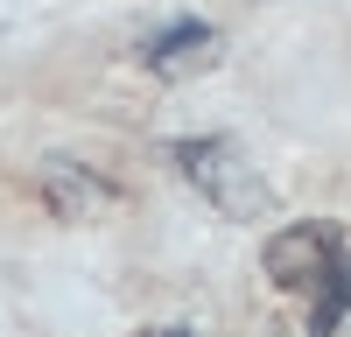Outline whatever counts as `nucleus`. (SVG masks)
<instances>
[{
    "label": "nucleus",
    "mask_w": 351,
    "mask_h": 337,
    "mask_svg": "<svg viewBox=\"0 0 351 337\" xmlns=\"http://www.w3.org/2000/svg\"><path fill=\"white\" fill-rule=\"evenodd\" d=\"M134 337H197V330H183V323H155V330H134Z\"/></svg>",
    "instance_id": "nucleus-5"
},
{
    "label": "nucleus",
    "mask_w": 351,
    "mask_h": 337,
    "mask_svg": "<svg viewBox=\"0 0 351 337\" xmlns=\"http://www.w3.org/2000/svg\"><path fill=\"white\" fill-rule=\"evenodd\" d=\"M148 56V71L155 77H190V71H211V56H218V28L211 21H176V28H162V36L141 49Z\"/></svg>",
    "instance_id": "nucleus-4"
},
{
    "label": "nucleus",
    "mask_w": 351,
    "mask_h": 337,
    "mask_svg": "<svg viewBox=\"0 0 351 337\" xmlns=\"http://www.w3.org/2000/svg\"><path fill=\"white\" fill-rule=\"evenodd\" d=\"M43 204H49L56 218L84 225V218L112 211V183H106V176H92L84 162H43Z\"/></svg>",
    "instance_id": "nucleus-3"
},
{
    "label": "nucleus",
    "mask_w": 351,
    "mask_h": 337,
    "mask_svg": "<svg viewBox=\"0 0 351 337\" xmlns=\"http://www.w3.org/2000/svg\"><path fill=\"white\" fill-rule=\"evenodd\" d=\"M344 232L330 218H302V225H288V232H274L267 239V253H260V267H267V281L274 288H288V295H316L324 281L344 267Z\"/></svg>",
    "instance_id": "nucleus-2"
},
{
    "label": "nucleus",
    "mask_w": 351,
    "mask_h": 337,
    "mask_svg": "<svg viewBox=\"0 0 351 337\" xmlns=\"http://www.w3.org/2000/svg\"><path fill=\"white\" fill-rule=\"evenodd\" d=\"M169 162L183 168V183L190 190H204L211 204L225 211V218H267L274 211V190H267V176L246 162V148L239 140H225V134H197V140H176L169 148Z\"/></svg>",
    "instance_id": "nucleus-1"
}]
</instances>
